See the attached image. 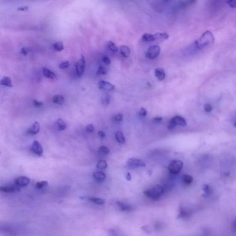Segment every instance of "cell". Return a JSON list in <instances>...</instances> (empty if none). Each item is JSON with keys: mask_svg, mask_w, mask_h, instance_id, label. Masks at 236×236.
<instances>
[{"mask_svg": "<svg viewBox=\"0 0 236 236\" xmlns=\"http://www.w3.org/2000/svg\"><path fill=\"white\" fill-rule=\"evenodd\" d=\"M108 46L112 51L114 52H117L118 51V48L113 42H108Z\"/></svg>", "mask_w": 236, "mask_h": 236, "instance_id": "obj_32", "label": "cell"}, {"mask_svg": "<svg viewBox=\"0 0 236 236\" xmlns=\"http://www.w3.org/2000/svg\"><path fill=\"white\" fill-rule=\"evenodd\" d=\"M107 74V71L103 66H100L99 67L97 71V75H106Z\"/></svg>", "mask_w": 236, "mask_h": 236, "instance_id": "obj_34", "label": "cell"}, {"mask_svg": "<svg viewBox=\"0 0 236 236\" xmlns=\"http://www.w3.org/2000/svg\"><path fill=\"white\" fill-rule=\"evenodd\" d=\"M126 179L128 181H130L131 180V179H132V176H131L130 173H128L126 174Z\"/></svg>", "mask_w": 236, "mask_h": 236, "instance_id": "obj_47", "label": "cell"}, {"mask_svg": "<svg viewBox=\"0 0 236 236\" xmlns=\"http://www.w3.org/2000/svg\"><path fill=\"white\" fill-rule=\"evenodd\" d=\"M0 85H4L7 87H11L12 86L11 80L8 77L5 76L0 81Z\"/></svg>", "mask_w": 236, "mask_h": 236, "instance_id": "obj_20", "label": "cell"}, {"mask_svg": "<svg viewBox=\"0 0 236 236\" xmlns=\"http://www.w3.org/2000/svg\"><path fill=\"white\" fill-rule=\"evenodd\" d=\"M161 52V48L158 45H152L149 47L146 53L145 56L150 59H155L158 57Z\"/></svg>", "mask_w": 236, "mask_h": 236, "instance_id": "obj_6", "label": "cell"}, {"mask_svg": "<svg viewBox=\"0 0 236 236\" xmlns=\"http://www.w3.org/2000/svg\"><path fill=\"white\" fill-rule=\"evenodd\" d=\"M189 213L185 211L183 208L181 207L180 210V214L178 216V218H184L189 216Z\"/></svg>", "mask_w": 236, "mask_h": 236, "instance_id": "obj_30", "label": "cell"}, {"mask_svg": "<svg viewBox=\"0 0 236 236\" xmlns=\"http://www.w3.org/2000/svg\"><path fill=\"white\" fill-rule=\"evenodd\" d=\"M227 4L230 8L235 9L236 7V0H227Z\"/></svg>", "mask_w": 236, "mask_h": 236, "instance_id": "obj_35", "label": "cell"}, {"mask_svg": "<svg viewBox=\"0 0 236 236\" xmlns=\"http://www.w3.org/2000/svg\"><path fill=\"white\" fill-rule=\"evenodd\" d=\"M40 125L37 122H35L34 123L28 128L27 131V134L29 135H34L37 134L40 131Z\"/></svg>", "mask_w": 236, "mask_h": 236, "instance_id": "obj_13", "label": "cell"}, {"mask_svg": "<svg viewBox=\"0 0 236 236\" xmlns=\"http://www.w3.org/2000/svg\"><path fill=\"white\" fill-rule=\"evenodd\" d=\"M43 73L44 76L48 78H50L52 80L56 79V77L55 74L46 67H43Z\"/></svg>", "mask_w": 236, "mask_h": 236, "instance_id": "obj_19", "label": "cell"}, {"mask_svg": "<svg viewBox=\"0 0 236 236\" xmlns=\"http://www.w3.org/2000/svg\"><path fill=\"white\" fill-rule=\"evenodd\" d=\"M120 51L123 57L125 58H128L131 54L130 48L126 45H122L120 48Z\"/></svg>", "mask_w": 236, "mask_h": 236, "instance_id": "obj_16", "label": "cell"}, {"mask_svg": "<svg viewBox=\"0 0 236 236\" xmlns=\"http://www.w3.org/2000/svg\"><path fill=\"white\" fill-rule=\"evenodd\" d=\"M115 138L119 143L125 144V139L123 133L121 131H118L116 133Z\"/></svg>", "mask_w": 236, "mask_h": 236, "instance_id": "obj_21", "label": "cell"}, {"mask_svg": "<svg viewBox=\"0 0 236 236\" xmlns=\"http://www.w3.org/2000/svg\"><path fill=\"white\" fill-rule=\"evenodd\" d=\"M186 121L185 119L180 116H175L172 118L168 125L169 130H171L174 129L177 125L181 126H185L186 125Z\"/></svg>", "mask_w": 236, "mask_h": 236, "instance_id": "obj_4", "label": "cell"}, {"mask_svg": "<svg viewBox=\"0 0 236 236\" xmlns=\"http://www.w3.org/2000/svg\"><path fill=\"white\" fill-rule=\"evenodd\" d=\"M163 188L162 186L156 185L152 188L147 189L143 192V194L147 197L153 200H157L164 193Z\"/></svg>", "mask_w": 236, "mask_h": 236, "instance_id": "obj_2", "label": "cell"}, {"mask_svg": "<svg viewBox=\"0 0 236 236\" xmlns=\"http://www.w3.org/2000/svg\"><path fill=\"white\" fill-rule=\"evenodd\" d=\"M69 66V62L68 61H64L60 65L59 67L60 69H65Z\"/></svg>", "mask_w": 236, "mask_h": 236, "instance_id": "obj_38", "label": "cell"}, {"mask_svg": "<svg viewBox=\"0 0 236 236\" xmlns=\"http://www.w3.org/2000/svg\"><path fill=\"white\" fill-rule=\"evenodd\" d=\"M48 185V182L46 181H43L38 182L36 183V188L38 189H42L43 188L46 186Z\"/></svg>", "mask_w": 236, "mask_h": 236, "instance_id": "obj_33", "label": "cell"}, {"mask_svg": "<svg viewBox=\"0 0 236 236\" xmlns=\"http://www.w3.org/2000/svg\"><path fill=\"white\" fill-rule=\"evenodd\" d=\"M88 200L97 205H102L105 203V201L103 199L97 197H91L88 198Z\"/></svg>", "mask_w": 236, "mask_h": 236, "instance_id": "obj_27", "label": "cell"}, {"mask_svg": "<svg viewBox=\"0 0 236 236\" xmlns=\"http://www.w3.org/2000/svg\"><path fill=\"white\" fill-rule=\"evenodd\" d=\"M197 0H180L177 8L180 9H184L195 4Z\"/></svg>", "mask_w": 236, "mask_h": 236, "instance_id": "obj_11", "label": "cell"}, {"mask_svg": "<svg viewBox=\"0 0 236 236\" xmlns=\"http://www.w3.org/2000/svg\"><path fill=\"white\" fill-rule=\"evenodd\" d=\"M107 167V163L105 160H100L97 164V168L101 170L105 169Z\"/></svg>", "mask_w": 236, "mask_h": 236, "instance_id": "obj_28", "label": "cell"}, {"mask_svg": "<svg viewBox=\"0 0 236 236\" xmlns=\"http://www.w3.org/2000/svg\"><path fill=\"white\" fill-rule=\"evenodd\" d=\"M57 124L58 127L59 131H63V130L66 129L67 125L61 118L58 119L57 121Z\"/></svg>", "mask_w": 236, "mask_h": 236, "instance_id": "obj_24", "label": "cell"}, {"mask_svg": "<svg viewBox=\"0 0 236 236\" xmlns=\"http://www.w3.org/2000/svg\"><path fill=\"white\" fill-rule=\"evenodd\" d=\"M232 228H233V229L234 230V231H236V220H234V221H233V223H232Z\"/></svg>", "mask_w": 236, "mask_h": 236, "instance_id": "obj_48", "label": "cell"}, {"mask_svg": "<svg viewBox=\"0 0 236 236\" xmlns=\"http://www.w3.org/2000/svg\"><path fill=\"white\" fill-rule=\"evenodd\" d=\"M169 35L166 33L157 32L154 34L145 33L142 37V41L145 42H152L156 40L163 41L167 40Z\"/></svg>", "mask_w": 236, "mask_h": 236, "instance_id": "obj_3", "label": "cell"}, {"mask_svg": "<svg viewBox=\"0 0 236 236\" xmlns=\"http://www.w3.org/2000/svg\"><path fill=\"white\" fill-rule=\"evenodd\" d=\"M214 42V37L212 33L210 31H207L195 41V44L197 49L201 50L213 44Z\"/></svg>", "mask_w": 236, "mask_h": 236, "instance_id": "obj_1", "label": "cell"}, {"mask_svg": "<svg viewBox=\"0 0 236 236\" xmlns=\"http://www.w3.org/2000/svg\"><path fill=\"white\" fill-rule=\"evenodd\" d=\"M53 47L55 50L57 51H61L64 50V45L63 43L61 41L57 42L53 44Z\"/></svg>", "mask_w": 236, "mask_h": 236, "instance_id": "obj_26", "label": "cell"}, {"mask_svg": "<svg viewBox=\"0 0 236 236\" xmlns=\"http://www.w3.org/2000/svg\"><path fill=\"white\" fill-rule=\"evenodd\" d=\"M117 204L120 207L121 210L123 211H131L132 209V207L131 206L124 204L120 201L117 202Z\"/></svg>", "mask_w": 236, "mask_h": 236, "instance_id": "obj_18", "label": "cell"}, {"mask_svg": "<svg viewBox=\"0 0 236 236\" xmlns=\"http://www.w3.org/2000/svg\"><path fill=\"white\" fill-rule=\"evenodd\" d=\"M163 120V118L161 117H156L153 119V121L155 123H158L162 121Z\"/></svg>", "mask_w": 236, "mask_h": 236, "instance_id": "obj_44", "label": "cell"}, {"mask_svg": "<svg viewBox=\"0 0 236 236\" xmlns=\"http://www.w3.org/2000/svg\"><path fill=\"white\" fill-rule=\"evenodd\" d=\"M31 180L26 176H20L16 179L15 183L16 186L19 187H26L30 183Z\"/></svg>", "mask_w": 236, "mask_h": 236, "instance_id": "obj_10", "label": "cell"}, {"mask_svg": "<svg viewBox=\"0 0 236 236\" xmlns=\"http://www.w3.org/2000/svg\"><path fill=\"white\" fill-rule=\"evenodd\" d=\"M101 103L104 106H107L109 104L110 98L108 94H104L101 97Z\"/></svg>", "mask_w": 236, "mask_h": 236, "instance_id": "obj_25", "label": "cell"}, {"mask_svg": "<svg viewBox=\"0 0 236 236\" xmlns=\"http://www.w3.org/2000/svg\"><path fill=\"white\" fill-rule=\"evenodd\" d=\"M98 88L101 90H108V91H112L115 88V85H113L110 83L105 81H100L99 82Z\"/></svg>", "mask_w": 236, "mask_h": 236, "instance_id": "obj_12", "label": "cell"}, {"mask_svg": "<svg viewBox=\"0 0 236 236\" xmlns=\"http://www.w3.org/2000/svg\"><path fill=\"white\" fill-rule=\"evenodd\" d=\"M183 180L186 184H190L193 182V177L188 174H185L183 176Z\"/></svg>", "mask_w": 236, "mask_h": 236, "instance_id": "obj_29", "label": "cell"}, {"mask_svg": "<svg viewBox=\"0 0 236 236\" xmlns=\"http://www.w3.org/2000/svg\"><path fill=\"white\" fill-rule=\"evenodd\" d=\"M213 109V108L211 105L210 104H205L204 107V109L205 112L209 113V112H211L212 111Z\"/></svg>", "mask_w": 236, "mask_h": 236, "instance_id": "obj_36", "label": "cell"}, {"mask_svg": "<svg viewBox=\"0 0 236 236\" xmlns=\"http://www.w3.org/2000/svg\"><path fill=\"white\" fill-rule=\"evenodd\" d=\"M155 75L160 81H162L165 78V73L162 68H157L155 70Z\"/></svg>", "mask_w": 236, "mask_h": 236, "instance_id": "obj_15", "label": "cell"}, {"mask_svg": "<svg viewBox=\"0 0 236 236\" xmlns=\"http://www.w3.org/2000/svg\"><path fill=\"white\" fill-rule=\"evenodd\" d=\"M34 105L36 107H40L43 105V103L42 101H38L36 100L33 101Z\"/></svg>", "mask_w": 236, "mask_h": 236, "instance_id": "obj_41", "label": "cell"}, {"mask_svg": "<svg viewBox=\"0 0 236 236\" xmlns=\"http://www.w3.org/2000/svg\"><path fill=\"white\" fill-rule=\"evenodd\" d=\"M164 1L166 2H167L170 1L171 0H163Z\"/></svg>", "mask_w": 236, "mask_h": 236, "instance_id": "obj_49", "label": "cell"}, {"mask_svg": "<svg viewBox=\"0 0 236 236\" xmlns=\"http://www.w3.org/2000/svg\"><path fill=\"white\" fill-rule=\"evenodd\" d=\"M28 52H29V50H28V48H26V47H24L21 50V53L24 56L27 55Z\"/></svg>", "mask_w": 236, "mask_h": 236, "instance_id": "obj_42", "label": "cell"}, {"mask_svg": "<svg viewBox=\"0 0 236 236\" xmlns=\"http://www.w3.org/2000/svg\"><path fill=\"white\" fill-rule=\"evenodd\" d=\"M85 68V60L84 56H82L81 58L80 59L76 64V73L78 76L82 75L84 73Z\"/></svg>", "mask_w": 236, "mask_h": 236, "instance_id": "obj_8", "label": "cell"}, {"mask_svg": "<svg viewBox=\"0 0 236 236\" xmlns=\"http://www.w3.org/2000/svg\"><path fill=\"white\" fill-rule=\"evenodd\" d=\"M98 134L99 136L101 138H102H102H105L106 136L105 133L101 131H99L98 132Z\"/></svg>", "mask_w": 236, "mask_h": 236, "instance_id": "obj_45", "label": "cell"}, {"mask_svg": "<svg viewBox=\"0 0 236 236\" xmlns=\"http://www.w3.org/2000/svg\"><path fill=\"white\" fill-rule=\"evenodd\" d=\"M28 9V8L27 7H20L19 9H18V10L21 11H26Z\"/></svg>", "mask_w": 236, "mask_h": 236, "instance_id": "obj_46", "label": "cell"}, {"mask_svg": "<svg viewBox=\"0 0 236 236\" xmlns=\"http://www.w3.org/2000/svg\"><path fill=\"white\" fill-rule=\"evenodd\" d=\"M183 163L181 160H174L171 162L168 166V170L170 173L176 174L181 171Z\"/></svg>", "mask_w": 236, "mask_h": 236, "instance_id": "obj_5", "label": "cell"}, {"mask_svg": "<svg viewBox=\"0 0 236 236\" xmlns=\"http://www.w3.org/2000/svg\"><path fill=\"white\" fill-rule=\"evenodd\" d=\"M99 152L100 154L107 155L109 154L110 150L107 147L105 146H101L99 149Z\"/></svg>", "mask_w": 236, "mask_h": 236, "instance_id": "obj_31", "label": "cell"}, {"mask_svg": "<svg viewBox=\"0 0 236 236\" xmlns=\"http://www.w3.org/2000/svg\"><path fill=\"white\" fill-rule=\"evenodd\" d=\"M93 177L97 181L101 183L105 180L106 175L103 172L98 171L93 173Z\"/></svg>", "mask_w": 236, "mask_h": 236, "instance_id": "obj_14", "label": "cell"}, {"mask_svg": "<svg viewBox=\"0 0 236 236\" xmlns=\"http://www.w3.org/2000/svg\"><path fill=\"white\" fill-rule=\"evenodd\" d=\"M123 118V115L120 113L115 116V117L114 118V120L115 121H120L122 120Z\"/></svg>", "mask_w": 236, "mask_h": 236, "instance_id": "obj_37", "label": "cell"}, {"mask_svg": "<svg viewBox=\"0 0 236 236\" xmlns=\"http://www.w3.org/2000/svg\"><path fill=\"white\" fill-rule=\"evenodd\" d=\"M127 166L129 169H134L138 167H145L146 164L140 159L131 158L127 161Z\"/></svg>", "mask_w": 236, "mask_h": 236, "instance_id": "obj_7", "label": "cell"}, {"mask_svg": "<svg viewBox=\"0 0 236 236\" xmlns=\"http://www.w3.org/2000/svg\"><path fill=\"white\" fill-rule=\"evenodd\" d=\"M65 101L64 97L61 95H55L53 97V101L54 103L56 104L62 105Z\"/></svg>", "mask_w": 236, "mask_h": 236, "instance_id": "obj_22", "label": "cell"}, {"mask_svg": "<svg viewBox=\"0 0 236 236\" xmlns=\"http://www.w3.org/2000/svg\"><path fill=\"white\" fill-rule=\"evenodd\" d=\"M86 131L88 133L93 132L94 130V126L93 125L89 124L86 126Z\"/></svg>", "mask_w": 236, "mask_h": 236, "instance_id": "obj_39", "label": "cell"}, {"mask_svg": "<svg viewBox=\"0 0 236 236\" xmlns=\"http://www.w3.org/2000/svg\"><path fill=\"white\" fill-rule=\"evenodd\" d=\"M139 114L140 116H145L147 115V111L145 108H141L139 112Z\"/></svg>", "mask_w": 236, "mask_h": 236, "instance_id": "obj_40", "label": "cell"}, {"mask_svg": "<svg viewBox=\"0 0 236 236\" xmlns=\"http://www.w3.org/2000/svg\"><path fill=\"white\" fill-rule=\"evenodd\" d=\"M102 60H103V62L107 64V65H109V64H111V60H110L108 57L106 56H104Z\"/></svg>", "mask_w": 236, "mask_h": 236, "instance_id": "obj_43", "label": "cell"}, {"mask_svg": "<svg viewBox=\"0 0 236 236\" xmlns=\"http://www.w3.org/2000/svg\"><path fill=\"white\" fill-rule=\"evenodd\" d=\"M19 190V188L17 187L13 186H0V191L2 192H6V193H11V192H15Z\"/></svg>", "mask_w": 236, "mask_h": 236, "instance_id": "obj_17", "label": "cell"}, {"mask_svg": "<svg viewBox=\"0 0 236 236\" xmlns=\"http://www.w3.org/2000/svg\"><path fill=\"white\" fill-rule=\"evenodd\" d=\"M203 190L204 192V194L203 195V197L206 198L208 196H210L211 194V188L209 187L208 185H204L203 187Z\"/></svg>", "mask_w": 236, "mask_h": 236, "instance_id": "obj_23", "label": "cell"}, {"mask_svg": "<svg viewBox=\"0 0 236 236\" xmlns=\"http://www.w3.org/2000/svg\"><path fill=\"white\" fill-rule=\"evenodd\" d=\"M31 149L34 154L39 156H41L43 154L42 146L37 141H34L32 144Z\"/></svg>", "mask_w": 236, "mask_h": 236, "instance_id": "obj_9", "label": "cell"}]
</instances>
